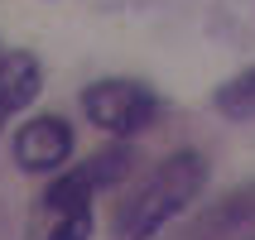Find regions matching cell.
I'll return each instance as SVG.
<instances>
[{
	"mask_svg": "<svg viewBox=\"0 0 255 240\" xmlns=\"http://www.w3.org/2000/svg\"><path fill=\"white\" fill-rule=\"evenodd\" d=\"M207 187V159L198 149H178L144 178L116 212V240H154L178 212H188Z\"/></svg>",
	"mask_w": 255,
	"mask_h": 240,
	"instance_id": "obj_1",
	"label": "cell"
},
{
	"mask_svg": "<svg viewBox=\"0 0 255 240\" xmlns=\"http://www.w3.org/2000/svg\"><path fill=\"white\" fill-rule=\"evenodd\" d=\"M82 111L87 120L116 140H130V135H140L149 120L159 115V101L154 91L144 82H130V77H106V82L87 86L82 91Z\"/></svg>",
	"mask_w": 255,
	"mask_h": 240,
	"instance_id": "obj_2",
	"label": "cell"
},
{
	"mask_svg": "<svg viewBox=\"0 0 255 240\" xmlns=\"http://www.w3.org/2000/svg\"><path fill=\"white\" fill-rule=\"evenodd\" d=\"M130 168H135V149H130V144H111V149H101V154L63 168L43 202H48L53 216L58 212H77V207H92V197L106 192V187H116L121 178H130Z\"/></svg>",
	"mask_w": 255,
	"mask_h": 240,
	"instance_id": "obj_3",
	"label": "cell"
},
{
	"mask_svg": "<svg viewBox=\"0 0 255 240\" xmlns=\"http://www.w3.org/2000/svg\"><path fill=\"white\" fill-rule=\"evenodd\" d=\"M72 159V125L63 115H34L14 130V163L24 173H63Z\"/></svg>",
	"mask_w": 255,
	"mask_h": 240,
	"instance_id": "obj_4",
	"label": "cell"
},
{
	"mask_svg": "<svg viewBox=\"0 0 255 240\" xmlns=\"http://www.w3.org/2000/svg\"><path fill=\"white\" fill-rule=\"evenodd\" d=\"M251 231H255V183H246L222 192L202 216H193L183 240H231V236H251Z\"/></svg>",
	"mask_w": 255,
	"mask_h": 240,
	"instance_id": "obj_5",
	"label": "cell"
},
{
	"mask_svg": "<svg viewBox=\"0 0 255 240\" xmlns=\"http://www.w3.org/2000/svg\"><path fill=\"white\" fill-rule=\"evenodd\" d=\"M43 91V68L29 48H5L0 53V130L19 111H29Z\"/></svg>",
	"mask_w": 255,
	"mask_h": 240,
	"instance_id": "obj_6",
	"label": "cell"
},
{
	"mask_svg": "<svg viewBox=\"0 0 255 240\" xmlns=\"http://www.w3.org/2000/svg\"><path fill=\"white\" fill-rule=\"evenodd\" d=\"M212 101H217V111L227 115V120H255V68H246L231 82H222Z\"/></svg>",
	"mask_w": 255,
	"mask_h": 240,
	"instance_id": "obj_7",
	"label": "cell"
},
{
	"mask_svg": "<svg viewBox=\"0 0 255 240\" xmlns=\"http://www.w3.org/2000/svg\"><path fill=\"white\" fill-rule=\"evenodd\" d=\"M92 236V207H77V212H58L48 240H87Z\"/></svg>",
	"mask_w": 255,
	"mask_h": 240,
	"instance_id": "obj_8",
	"label": "cell"
},
{
	"mask_svg": "<svg viewBox=\"0 0 255 240\" xmlns=\"http://www.w3.org/2000/svg\"><path fill=\"white\" fill-rule=\"evenodd\" d=\"M241 240H255V236H241Z\"/></svg>",
	"mask_w": 255,
	"mask_h": 240,
	"instance_id": "obj_9",
	"label": "cell"
}]
</instances>
